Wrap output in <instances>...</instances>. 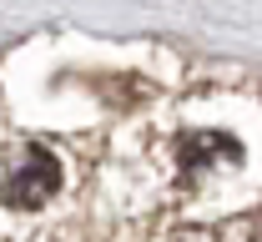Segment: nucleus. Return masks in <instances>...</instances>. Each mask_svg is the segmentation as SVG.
I'll return each instance as SVG.
<instances>
[{
    "instance_id": "2",
    "label": "nucleus",
    "mask_w": 262,
    "mask_h": 242,
    "mask_svg": "<svg viewBox=\"0 0 262 242\" xmlns=\"http://www.w3.org/2000/svg\"><path fill=\"white\" fill-rule=\"evenodd\" d=\"M237 157H242V146L232 137H222V131H192V137L177 141V162H182V172H192V177H202L207 167H227Z\"/></svg>"
},
{
    "instance_id": "1",
    "label": "nucleus",
    "mask_w": 262,
    "mask_h": 242,
    "mask_svg": "<svg viewBox=\"0 0 262 242\" xmlns=\"http://www.w3.org/2000/svg\"><path fill=\"white\" fill-rule=\"evenodd\" d=\"M56 187H61V162L51 151L31 146V151H20L5 167V177H0V202L5 207H40L46 197H56Z\"/></svg>"
},
{
    "instance_id": "4",
    "label": "nucleus",
    "mask_w": 262,
    "mask_h": 242,
    "mask_svg": "<svg viewBox=\"0 0 262 242\" xmlns=\"http://www.w3.org/2000/svg\"><path fill=\"white\" fill-rule=\"evenodd\" d=\"M177 242H207V237H196V232H192V237H177Z\"/></svg>"
},
{
    "instance_id": "3",
    "label": "nucleus",
    "mask_w": 262,
    "mask_h": 242,
    "mask_svg": "<svg viewBox=\"0 0 262 242\" xmlns=\"http://www.w3.org/2000/svg\"><path fill=\"white\" fill-rule=\"evenodd\" d=\"M252 242H262V212H257V222H252Z\"/></svg>"
}]
</instances>
